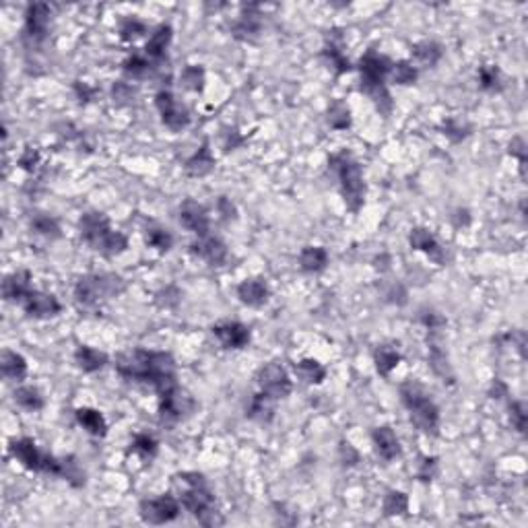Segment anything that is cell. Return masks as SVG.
Instances as JSON below:
<instances>
[{"mask_svg": "<svg viewBox=\"0 0 528 528\" xmlns=\"http://www.w3.org/2000/svg\"><path fill=\"white\" fill-rule=\"evenodd\" d=\"M390 79H392V83H396V85H413V83L417 81V69H415L409 60L392 62Z\"/></svg>", "mask_w": 528, "mask_h": 528, "instance_id": "39", "label": "cell"}, {"mask_svg": "<svg viewBox=\"0 0 528 528\" xmlns=\"http://www.w3.org/2000/svg\"><path fill=\"white\" fill-rule=\"evenodd\" d=\"M8 450H10L12 458L19 460L27 470H44V473H46L50 454L42 452V450L37 448V443L31 440V438L12 440L10 441V446H8Z\"/></svg>", "mask_w": 528, "mask_h": 528, "instance_id": "12", "label": "cell"}, {"mask_svg": "<svg viewBox=\"0 0 528 528\" xmlns=\"http://www.w3.org/2000/svg\"><path fill=\"white\" fill-rule=\"evenodd\" d=\"M274 398H270L268 394L264 392H258L254 394L250 407H248V417L254 419V421H261V423H268L272 419V413H274Z\"/></svg>", "mask_w": 528, "mask_h": 528, "instance_id": "29", "label": "cell"}, {"mask_svg": "<svg viewBox=\"0 0 528 528\" xmlns=\"http://www.w3.org/2000/svg\"><path fill=\"white\" fill-rule=\"evenodd\" d=\"M31 229L48 240H56L60 238V225L54 217H50L48 213H33L31 215Z\"/></svg>", "mask_w": 528, "mask_h": 528, "instance_id": "31", "label": "cell"}, {"mask_svg": "<svg viewBox=\"0 0 528 528\" xmlns=\"http://www.w3.org/2000/svg\"><path fill=\"white\" fill-rule=\"evenodd\" d=\"M421 322H423L430 331H438L440 326L446 324V318H441L440 314H436V312H425V314L421 316Z\"/></svg>", "mask_w": 528, "mask_h": 528, "instance_id": "54", "label": "cell"}, {"mask_svg": "<svg viewBox=\"0 0 528 528\" xmlns=\"http://www.w3.org/2000/svg\"><path fill=\"white\" fill-rule=\"evenodd\" d=\"M174 481L182 487L179 491L182 506L198 520V525L202 527L223 525V518L219 516L215 506V495L200 473H179L174 477Z\"/></svg>", "mask_w": 528, "mask_h": 528, "instance_id": "2", "label": "cell"}, {"mask_svg": "<svg viewBox=\"0 0 528 528\" xmlns=\"http://www.w3.org/2000/svg\"><path fill=\"white\" fill-rule=\"evenodd\" d=\"M373 361H376V369L380 376H390V371L401 363V353L392 347H378L373 353Z\"/></svg>", "mask_w": 528, "mask_h": 528, "instance_id": "35", "label": "cell"}, {"mask_svg": "<svg viewBox=\"0 0 528 528\" xmlns=\"http://www.w3.org/2000/svg\"><path fill=\"white\" fill-rule=\"evenodd\" d=\"M382 510L386 516H405L409 512V498L403 491H388L384 502H382Z\"/></svg>", "mask_w": 528, "mask_h": 528, "instance_id": "37", "label": "cell"}, {"mask_svg": "<svg viewBox=\"0 0 528 528\" xmlns=\"http://www.w3.org/2000/svg\"><path fill=\"white\" fill-rule=\"evenodd\" d=\"M75 361H77V365H79L83 371L93 373V371H99V369L107 363V355L103 351H99V349L81 345V347L75 351Z\"/></svg>", "mask_w": 528, "mask_h": 528, "instance_id": "27", "label": "cell"}, {"mask_svg": "<svg viewBox=\"0 0 528 528\" xmlns=\"http://www.w3.org/2000/svg\"><path fill=\"white\" fill-rule=\"evenodd\" d=\"M371 440H373V448H376L378 456L386 462L394 460L401 454V441L392 432V428H388V425L376 428L371 434Z\"/></svg>", "mask_w": 528, "mask_h": 528, "instance_id": "20", "label": "cell"}, {"mask_svg": "<svg viewBox=\"0 0 528 528\" xmlns=\"http://www.w3.org/2000/svg\"><path fill=\"white\" fill-rule=\"evenodd\" d=\"M390 69H392L390 58L378 54L376 50H369L359 60L361 91L376 103L382 116H388L392 112V97L386 87V77L390 75Z\"/></svg>", "mask_w": 528, "mask_h": 528, "instance_id": "3", "label": "cell"}, {"mask_svg": "<svg viewBox=\"0 0 528 528\" xmlns=\"http://www.w3.org/2000/svg\"><path fill=\"white\" fill-rule=\"evenodd\" d=\"M116 371L130 382L151 384L157 394H166L176 388V361L166 351H137L122 353L116 357Z\"/></svg>", "mask_w": 528, "mask_h": 528, "instance_id": "1", "label": "cell"}, {"mask_svg": "<svg viewBox=\"0 0 528 528\" xmlns=\"http://www.w3.org/2000/svg\"><path fill=\"white\" fill-rule=\"evenodd\" d=\"M436 475H438V458H423L417 477L421 481H434Z\"/></svg>", "mask_w": 528, "mask_h": 528, "instance_id": "50", "label": "cell"}, {"mask_svg": "<svg viewBox=\"0 0 528 528\" xmlns=\"http://www.w3.org/2000/svg\"><path fill=\"white\" fill-rule=\"evenodd\" d=\"M31 291L33 289H31V272L29 270H17L2 281V297L6 301L21 303Z\"/></svg>", "mask_w": 528, "mask_h": 528, "instance_id": "18", "label": "cell"}, {"mask_svg": "<svg viewBox=\"0 0 528 528\" xmlns=\"http://www.w3.org/2000/svg\"><path fill=\"white\" fill-rule=\"evenodd\" d=\"M52 21V6L46 2H33L25 12V35L31 42H42L48 35Z\"/></svg>", "mask_w": 528, "mask_h": 528, "instance_id": "13", "label": "cell"}, {"mask_svg": "<svg viewBox=\"0 0 528 528\" xmlns=\"http://www.w3.org/2000/svg\"><path fill=\"white\" fill-rule=\"evenodd\" d=\"M122 71L128 75V77H132V79H145V77H149L151 75V62L145 58V56H139V54H132L130 58H126L124 60V64H122Z\"/></svg>", "mask_w": 528, "mask_h": 528, "instance_id": "40", "label": "cell"}, {"mask_svg": "<svg viewBox=\"0 0 528 528\" xmlns=\"http://www.w3.org/2000/svg\"><path fill=\"white\" fill-rule=\"evenodd\" d=\"M172 37H174V31L168 23H161L149 37L147 46H145V54L153 60H161L166 56V50L168 46L172 44Z\"/></svg>", "mask_w": 528, "mask_h": 528, "instance_id": "23", "label": "cell"}, {"mask_svg": "<svg viewBox=\"0 0 528 528\" xmlns=\"http://www.w3.org/2000/svg\"><path fill=\"white\" fill-rule=\"evenodd\" d=\"M510 419H512V425L518 434H525L527 432V405L516 401L510 405Z\"/></svg>", "mask_w": 528, "mask_h": 528, "instance_id": "47", "label": "cell"}, {"mask_svg": "<svg viewBox=\"0 0 528 528\" xmlns=\"http://www.w3.org/2000/svg\"><path fill=\"white\" fill-rule=\"evenodd\" d=\"M179 81H182V87L188 89V91H202L204 89V69L198 64H188L182 71Z\"/></svg>", "mask_w": 528, "mask_h": 528, "instance_id": "42", "label": "cell"}, {"mask_svg": "<svg viewBox=\"0 0 528 528\" xmlns=\"http://www.w3.org/2000/svg\"><path fill=\"white\" fill-rule=\"evenodd\" d=\"M441 46L436 42H421L413 48V56L423 67H436L441 58Z\"/></svg>", "mask_w": 528, "mask_h": 528, "instance_id": "36", "label": "cell"}, {"mask_svg": "<svg viewBox=\"0 0 528 528\" xmlns=\"http://www.w3.org/2000/svg\"><path fill=\"white\" fill-rule=\"evenodd\" d=\"M324 56L328 58V62H331V67L335 69V73L337 75H343V73H349L351 71V62H349V58L343 54V44L341 42H335L333 37L326 42V46H324Z\"/></svg>", "mask_w": 528, "mask_h": 528, "instance_id": "30", "label": "cell"}, {"mask_svg": "<svg viewBox=\"0 0 528 528\" xmlns=\"http://www.w3.org/2000/svg\"><path fill=\"white\" fill-rule=\"evenodd\" d=\"M401 398L411 415V421L417 425V430H421L428 436H438L440 411H438L436 403L432 401V396L425 392V388L413 380L405 382L401 386Z\"/></svg>", "mask_w": 528, "mask_h": 528, "instance_id": "5", "label": "cell"}, {"mask_svg": "<svg viewBox=\"0 0 528 528\" xmlns=\"http://www.w3.org/2000/svg\"><path fill=\"white\" fill-rule=\"evenodd\" d=\"M489 396H491V398H504V396H508V386H506L504 382L495 380L493 386H491V390H489Z\"/></svg>", "mask_w": 528, "mask_h": 528, "instance_id": "57", "label": "cell"}, {"mask_svg": "<svg viewBox=\"0 0 528 528\" xmlns=\"http://www.w3.org/2000/svg\"><path fill=\"white\" fill-rule=\"evenodd\" d=\"M58 477L67 479V481H69L71 485H75V487H81V485H85V473H83V468L79 466V462H77L73 456L60 458Z\"/></svg>", "mask_w": 528, "mask_h": 528, "instance_id": "38", "label": "cell"}, {"mask_svg": "<svg viewBox=\"0 0 528 528\" xmlns=\"http://www.w3.org/2000/svg\"><path fill=\"white\" fill-rule=\"evenodd\" d=\"M23 310L27 316L31 318H52V316H58L62 306L60 301L52 295V293H44V291H31L23 301H21Z\"/></svg>", "mask_w": 528, "mask_h": 528, "instance_id": "15", "label": "cell"}, {"mask_svg": "<svg viewBox=\"0 0 528 528\" xmlns=\"http://www.w3.org/2000/svg\"><path fill=\"white\" fill-rule=\"evenodd\" d=\"M215 339L225 349H244L250 343V328L242 322H219L213 326Z\"/></svg>", "mask_w": 528, "mask_h": 528, "instance_id": "16", "label": "cell"}, {"mask_svg": "<svg viewBox=\"0 0 528 528\" xmlns=\"http://www.w3.org/2000/svg\"><path fill=\"white\" fill-rule=\"evenodd\" d=\"M12 398L25 411H39V409H44V396L33 386H19L15 390Z\"/></svg>", "mask_w": 528, "mask_h": 528, "instance_id": "33", "label": "cell"}, {"mask_svg": "<svg viewBox=\"0 0 528 528\" xmlns=\"http://www.w3.org/2000/svg\"><path fill=\"white\" fill-rule=\"evenodd\" d=\"M179 301V291L174 289V287H166L164 291L157 293V303L164 306V308H174Z\"/></svg>", "mask_w": 528, "mask_h": 528, "instance_id": "52", "label": "cell"}, {"mask_svg": "<svg viewBox=\"0 0 528 528\" xmlns=\"http://www.w3.org/2000/svg\"><path fill=\"white\" fill-rule=\"evenodd\" d=\"M238 297L250 308H261L268 301V287L263 279H246L238 285Z\"/></svg>", "mask_w": 528, "mask_h": 528, "instance_id": "22", "label": "cell"}, {"mask_svg": "<svg viewBox=\"0 0 528 528\" xmlns=\"http://www.w3.org/2000/svg\"><path fill=\"white\" fill-rule=\"evenodd\" d=\"M124 287V279L118 274H87L77 281L75 299L81 308H95L103 299L120 295Z\"/></svg>", "mask_w": 528, "mask_h": 528, "instance_id": "7", "label": "cell"}, {"mask_svg": "<svg viewBox=\"0 0 528 528\" xmlns=\"http://www.w3.org/2000/svg\"><path fill=\"white\" fill-rule=\"evenodd\" d=\"M219 209H221V215L227 217V219H231V217L236 215V209H234V204H231L227 198H221V200H219Z\"/></svg>", "mask_w": 528, "mask_h": 528, "instance_id": "58", "label": "cell"}, {"mask_svg": "<svg viewBox=\"0 0 528 528\" xmlns=\"http://www.w3.org/2000/svg\"><path fill=\"white\" fill-rule=\"evenodd\" d=\"M510 155H516L520 159V168H525V164H527V145H525L522 139H514L510 143Z\"/></svg>", "mask_w": 528, "mask_h": 528, "instance_id": "53", "label": "cell"}, {"mask_svg": "<svg viewBox=\"0 0 528 528\" xmlns=\"http://www.w3.org/2000/svg\"><path fill=\"white\" fill-rule=\"evenodd\" d=\"M443 134H446L448 139H452L454 143H458V141H462V139L468 134V128L462 126V124L456 122V120H448V122L443 124Z\"/></svg>", "mask_w": 528, "mask_h": 528, "instance_id": "48", "label": "cell"}, {"mask_svg": "<svg viewBox=\"0 0 528 528\" xmlns=\"http://www.w3.org/2000/svg\"><path fill=\"white\" fill-rule=\"evenodd\" d=\"M261 392L268 394L274 401L287 398L291 394V380L287 369L281 363H266L256 376Z\"/></svg>", "mask_w": 528, "mask_h": 528, "instance_id": "9", "label": "cell"}, {"mask_svg": "<svg viewBox=\"0 0 528 528\" xmlns=\"http://www.w3.org/2000/svg\"><path fill=\"white\" fill-rule=\"evenodd\" d=\"M79 231L83 242L103 256H118L128 248V238L122 231H114L103 213H85L79 221Z\"/></svg>", "mask_w": 528, "mask_h": 528, "instance_id": "4", "label": "cell"}, {"mask_svg": "<svg viewBox=\"0 0 528 528\" xmlns=\"http://www.w3.org/2000/svg\"><path fill=\"white\" fill-rule=\"evenodd\" d=\"M213 168H215V157H213V153L209 149V143H202V147L184 166L186 174L192 177L206 176V174L213 172Z\"/></svg>", "mask_w": 528, "mask_h": 528, "instance_id": "25", "label": "cell"}, {"mask_svg": "<svg viewBox=\"0 0 528 528\" xmlns=\"http://www.w3.org/2000/svg\"><path fill=\"white\" fill-rule=\"evenodd\" d=\"M341 456H343L345 464H355V462L359 460V454H357V450L353 448L349 441H343V443H341Z\"/></svg>", "mask_w": 528, "mask_h": 528, "instance_id": "55", "label": "cell"}, {"mask_svg": "<svg viewBox=\"0 0 528 528\" xmlns=\"http://www.w3.org/2000/svg\"><path fill=\"white\" fill-rule=\"evenodd\" d=\"M430 363H432L434 371L440 376L443 382L454 378V376H452V369H450V363H448V355H446V351L440 349V345H436V343H432V347H430Z\"/></svg>", "mask_w": 528, "mask_h": 528, "instance_id": "43", "label": "cell"}, {"mask_svg": "<svg viewBox=\"0 0 528 528\" xmlns=\"http://www.w3.org/2000/svg\"><path fill=\"white\" fill-rule=\"evenodd\" d=\"M139 514L149 525H166L179 516V502L170 493L153 500H143L139 506Z\"/></svg>", "mask_w": 528, "mask_h": 528, "instance_id": "10", "label": "cell"}, {"mask_svg": "<svg viewBox=\"0 0 528 528\" xmlns=\"http://www.w3.org/2000/svg\"><path fill=\"white\" fill-rule=\"evenodd\" d=\"M75 89H77V93H79L81 101H83V99H85V101H89V99L95 95V89H91L89 85H85V83H77V85H75Z\"/></svg>", "mask_w": 528, "mask_h": 528, "instance_id": "59", "label": "cell"}, {"mask_svg": "<svg viewBox=\"0 0 528 528\" xmlns=\"http://www.w3.org/2000/svg\"><path fill=\"white\" fill-rule=\"evenodd\" d=\"M145 242L149 248H155L157 252H168L174 246V238L168 229L159 227V225H149L145 231Z\"/></svg>", "mask_w": 528, "mask_h": 528, "instance_id": "34", "label": "cell"}, {"mask_svg": "<svg viewBox=\"0 0 528 528\" xmlns=\"http://www.w3.org/2000/svg\"><path fill=\"white\" fill-rule=\"evenodd\" d=\"M179 223L186 229H190L192 234H196L198 238L209 236V227H211L209 213L202 204H198L192 198H188L179 204Z\"/></svg>", "mask_w": 528, "mask_h": 528, "instance_id": "14", "label": "cell"}, {"mask_svg": "<svg viewBox=\"0 0 528 528\" xmlns=\"http://www.w3.org/2000/svg\"><path fill=\"white\" fill-rule=\"evenodd\" d=\"M77 421L89 436H95V438L107 436V421L97 409H89V407L77 409Z\"/></svg>", "mask_w": 528, "mask_h": 528, "instance_id": "24", "label": "cell"}, {"mask_svg": "<svg viewBox=\"0 0 528 528\" xmlns=\"http://www.w3.org/2000/svg\"><path fill=\"white\" fill-rule=\"evenodd\" d=\"M155 105H157V109H159V114H161L164 124H166L170 130L179 132V130H184V128L190 124V114H188V109L177 101L170 91H159V93L155 95Z\"/></svg>", "mask_w": 528, "mask_h": 528, "instance_id": "11", "label": "cell"}, {"mask_svg": "<svg viewBox=\"0 0 528 528\" xmlns=\"http://www.w3.org/2000/svg\"><path fill=\"white\" fill-rule=\"evenodd\" d=\"M295 371L306 384H320L326 378V367L316 359H301L295 365Z\"/></svg>", "mask_w": 528, "mask_h": 528, "instance_id": "32", "label": "cell"}, {"mask_svg": "<svg viewBox=\"0 0 528 528\" xmlns=\"http://www.w3.org/2000/svg\"><path fill=\"white\" fill-rule=\"evenodd\" d=\"M328 264V252L322 246H306L299 254V266L306 272H320Z\"/></svg>", "mask_w": 528, "mask_h": 528, "instance_id": "28", "label": "cell"}, {"mask_svg": "<svg viewBox=\"0 0 528 528\" xmlns=\"http://www.w3.org/2000/svg\"><path fill=\"white\" fill-rule=\"evenodd\" d=\"M409 244H411L413 250L428 254L432 261H436V263L440 264L443 263V252H441L438 240L434 238V234H432L430 229H425V227H415V229H411Z\"/></svg>", "mask_w": 528, "mask_h": 528, "instance_id": "19", "label": "cell"}, {"mask_svg": "<svg viewBox=\"0 0 528 528\" xmlns=\"http://www.w3.org/2000/svg\"><path fill=\"white\" fill-rule=\"evenodd\" d=\"M130 450L139 454L143 460H151L157 454V440L149 434H137L130 441Z\"/></svg>", "mask_w": 528, "mask_h": 528, "instance_id": "41", "label": "cell"}, {"mask_svg": "<svg viewBox=\"0 0 528 528\" xmlns=\"http://www.w3.org/2000/svg\"><path fill=\"white\" fill-rule=\"evenodd\" d=\"M242 143H244V139L238 134V130H229V132L225 134V149H227V151L236 149V147L242 145Z\"/></svg>", "mask_w": 528, "mask_h": 528, "instance_id": "56", "label": "cell"}, {"mask_svg": "<svg viewBox=\"0 0 528 528\" xmlns=\"http://www.w3.org/2000/svg\"><path fill=\"white\" fill-rule=\"evenodd\" d=\"M0 369H2L4 378L19 382L27 376V361H25L23 355L10 351V349H4L0 353Z\"/></svg>", "mask_w": 528, "mask_h": 528, "instance_id": "26", "label": "cell"}, {"mask_svg": "<svg viewBox=\"0 0 528 528\" xmlns=\"http://www.w3.org/2000/svg\"><path fill=\"white\" fill-rule=\"evenodd\" d=\"M190 252L198 258H202L204 263L213 264V266H219L227 261V246L215 238V236H202L198 238V242H194L190 246Z\"/></svg>", "mask_w": 528, "mask_h": 528, "instance_id": "17", "label": "cell"}, {"mask_svg": "<svg viewBox=\"0 0 528 528\" xmlns=\"http://www.w3.org/2000/svg\"><path fill=\"white\" fill-rule=\"evenodd\" d=\"M256 10H258V6H256V4L246 6V8H244L242 17H240V19L234 23V27H231L234 37H238V39H246V42H248V39H254V35H258L263 21H261V15H258Z\"/></svg>", "mask_w": 528, "mask_h": 528, "instance_id": "21", "label": "cell"}, {"mask_svg": "<svg viewBox=\"0 0 528 528\" xmlns=\"http://www.w3.org/2000/svg\"><path fill=\"white\" fill-rule=\"evenodd\" d=\"M145 33H147V25L137 17H128L120 23V37L124 42H137Z\"/></svg>", "mask_w": 528, "mask_h": 528, "instance_id": "44", "label": "cell"}, {"mask_svg": "<svg viewBox=\"0 0 528 528\" xmlns=\"http://www.w3.org/2000/svg\"><path fill=\"white\" fill-rule=\"evenodd\" d=\"M479 83L485 91H500L502 89V73L498 67H481L479 69Z\"/></svg>", "mask_w": 528, "mask_h": 528, "instance_id": "45", "label": "cell"}, {"mask_svg": "<svg viewBox=\"0 0 528 528\" xmlns=\"http://www.w3.org/2000/svg\"><path fill=\"white\" fill-rule=\"evenodd\" d=\"M19 168H23L25 172H33L35 168H37V164H39V153L35 151V149H31V147H27L25 151H23V155L19 157Z\"/></svg>", "mask_w": 528, "mask_h": 528, "instance_id": "49", "label": "cell"}, {"mask_svg": "<svg viewBox=\"0 0 528 528\" xmlns=\"http://www.w3.org/2000/svg\"><path fill=\"white\" fill-rule=\"evenodd\" d=\"M331 168L339 177L345 204L349 206V211L357 213L365 200V182H363L361 166L353 159L349 151H343V153H337L331 157Z\"/></svg>", "mask_w": 528, "mask_h": 528, "instance_id": "6", "label": "cell"}, {"mask_svg": "<svg viewBox=\"0 0 528 528\" xmlns=\"http://www.w3.org/2000/svg\"><path fill=\"white\" fill-rule=\"evenodd\" d=\"M328 122L333 128L337 130H345L351 126V114H349V107L345 103H335L328 112Z\"/></svg>", "mask_w": 528, "mask_h": 528, "instance_id": "46", "label": "cell"}, {"mask_svg": "<svg viewBox=\"0 0 528 528\" xmlns=\"http://www.w3.org/2000/svg\"><path fill=\"white\" fill-rule=\"evenodd\" d=\"M112 95H114V101H118V103H126V101H130V99L134 97V89L130 87L128 83L118 81V83L112 87Z\"/></svg>", "mask_w": 528, "mask_h": 528, "instance_id": "51", "label": "cell"}, {"mask_svg": "<svg viewBox=\"0 0 528 528\" xmlns=\"http://www.w3.org/2000/svg\"><path fill=\"white\" fill-rule=\"evenodd\" d=\"M194 409H196L194 398L179 386L159 396V419L164 423H176L188 417Z\"/></svg>", "mask_w": 528, "mask_h": 528, "instance_id": "8", "label": "cell"}]
</instances>
